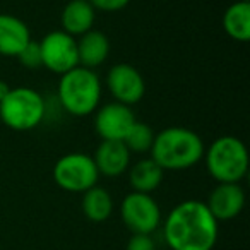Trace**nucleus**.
<instances>
[{
  "mask_svg": "<svg viewBox=\"0 0 250 250\" xmlns=\"http://www.w3.org/2000/svg\"><path fill=\"white\" fill-rule=\"evenodd\" d=\"M153 141L154 132L149 125L143 124V122H136L122 143L129 149V153H147V151H151Z\"/></svg>",
  "mask_w": 250,
  "mask_h": 250,
  "instance_id": "19",
  "label": "nucleus"
},
{
  "mask_svg": "<svg viewBox=\"0 0 250 250\" xmlns=\"http://www.w3.org/2000/svg\"><path fill=\"white\" fill-rule=\"evenodd\" d=\"M206 149L201 136L185 127H168L154 134L151 160L163 170H187L202 160Z\"/></svg>",
  "mask_w": 250,
  "mask_h": 250,
  "instance_id": "2",
  "label": "nucleus"
},
{
  "mask_svg": "<svg viewBox=\"0 0 250 250\" xmlns=\"http://www.w3.org/2000/svg\"><path fill=\"white\" fill-rule=\"evenodd\" d=\"M93 161L98 168V173L115 178L127 171L130 163V153L122 141H103L96 147Z\"/></svg>",
  "mask_w": 250,
  "mask_h": 250,
  "instance_id": "12",
  "label": "nucleus"
},
{
  "mask_svg": "<svg viewBox=\"0 0 250 250\" xmlns=\"http://www.w3.org/2000/svg\"><path fill=\"white\" fill-rule=\"evenodd\" d=\"M83 212L89 221L93 223H103L113 212V199L110 192L104 190L103 187H91L83 194V202H81Z\"/></svg>",
  "mask_w": 250,
  "mask_h": 250,
  "instance_id": "18",
  "label": "nucleus"
},
{
  "mask_svg": "<svg viewBox=\"0 0 250 250\" xmlns=\"http://www.w3.org/2000/svg\"><path fill=\"white\" fill-rule=\"evenodd\" d=\"M31 40L26 22L11 14H0V55L18 57Z\"/></svg>",
  "mask_w": 250,
  "mask_h": 250,
  "instance_id": "13",
  "label": "nucleus"
},
{
  "mask_svg": "<svg viewBox=\"0 0 250 250\" xmlns=\"http://www.w3.org/2000/svg\"><path fill=\"white\" fill-rule=\"evenodd\" d=\"M247 2H249V0H247Z\"/></svg>",
  "mask_w": 250,
  "mask_h": 250,
  "instance_id": "24",
  "label": "nucleus"
},
{
  "mask_svg": "<svg viewBox=\"0 0 250 250\" xmlns=\"http://www.w3.org/2000/svg\"><path fill=\"white\" fill-rule=\"evenodd\" d=\"M45 100L31 87H14L0 101V118L9 129L24 132L38 127L45 118Z\"/></svg>",
  "mask_w": 250,
  "mask_h": 250,
  "instance_id": "5",
  "label": "nucleus"
},
{
  "mask_svg": "<svg viewBox=\"0 0 250 250\" xmlns=\"http://www.w3.org/2000/svg\"><path fill=\"white\" fill-rule=\"evenodd\" d=\"M98 168L93 156L83 153H70L62 156L53 167V180L67 192L84 194L98 184Z\"/></svg>",
  "mask_w": 250,
  "mask_h": 250,
  "instance_id": "6",
  "label": "nucleus"
},
{
  "mask_svg": "<svg viewBox=\"0 0 250 250\" xmlns=\"http://www.w3.org/2000/svg\"><path fill=\"white\" fill-rule=\"evenodd\" d=\"M136 122V115L130 106L113 101L98 110L94 129L103 141H124Z\"/></svg>",
  "mask_w": 250,
  "mask_h": 250,
  "instance_id": "10",
  "label": "nucleus"
},
{
  "mask_svg": "<svg viewBox=\"0 0 250 250\" xmlns=\"http://www.w3.org/2000/svg\"><path fill=\"white\" fill-rule=\"evenodd\" d=\"M43 67L55 74H65L79 65L77 43L65 31H52L40 42Z\"/></svg>",
  "mask_w": 250,
  "mask_h": 250,
  "instance_id": "8",
  "label": "nucleus"
},
{
  "mask_svg": "<svg viewBox=\"0 0 250 250\" xmlns=\"http://www.w3.org/2000/svg\"><path fill=\"white\" fill-rule=\"evenodd\" d=\"M165 170L153 160H141L130 168L129 171V182L134 192H141V194H151L160 187L163 182Z\"/></svg>",
  "mask_w": 250,
  "mask_h": 250,
  "instance_id": "17",
  "label": "nucleus"
},
{
  "mask_svg": "<svg viewBox=\"0 0 250 250\" xmlns=\"http://www.w3.org/2000/svg\"><path fill=\"white\" fill-rule=\"evenodd\" d=\"M19 62L26 67V69L36 70L40 67H43V60H42V50H40V43L29 40L28 45L19 52L18 55Z\"/></svg>",
  "mask_w": 250,
  "mask_h": 250,
  "instance_id": "20",
  "label": "nucleus"
},
{
  "mask_svg": "<svg viewBox=\"0 0 250 250\" xmlns=\"http://www.w3.org/2000/svg\"><path fill=\"white\" fill-rule=\"evenodd\" d=\"M87 2L93 5L94 11L117 12V11H122L124 7H127L130 0H87Z\"/></svg>",
  "mask_w": 250,
  "mask_h": 250,
  "instance_id": "22",
  "label": "nucleus"
},
{
  "mask_svg": "<svg viewBox=\"0 0 250 250\" xmlns=\"http://www.w3.org/2000/svg\"><path fill=\"white\" fill-rule=\"evenodd\" d=\"M206 167L218 184H238L249 170L245 144L233 136H221L209 146Z\"/></svg>",
  "mask_w": 250,
  "mask_h": 250,
  "instance_id": "4",
  "label": "nucleus"
},
{
  "mask_svg": "<svg viewBox=\"0 0 250 250\" xmlns=\"http://www.w3.org/2000/svg\"><path fill=\"white\" fill-rule=\"evenodd\" d=\"M96 11L87 0H70L62 11V31L70 36H81L91 31Z\"/></svg>",
  "mask_w": 250,
  "mask_h": 250,
  "instance_id": "15",
  "label": "nucleus"
},
{
  "mask_svg": "<svg viewBox=\"0 0 250 250\" xmlns=\"http://www.w3.org/2000/svg\"><path fill=\"white\" fill-rule=\"evenodd\" d=\"M101 83L96 72L86 67H74L59 81V100L65 111L76 117L93 113L100 104Z\"/></svg>",
  "mask_w": 250,
  "mask_h": 250,
  "instance_id": "3",
  "label": "nucleus"
},
{
  "mask_svg": "<svg viewBox=\"0 0 250 250\" xmlns=\"http://www.w3.org/2000/svg\"><path fill=\"white\" fill-rule=\"evenodd\" d=\"M163 235L171 250H212L218 242V221L206 202L184 201L165 219Z\"/></svg>",
  "mask_w": 250,
  "mask_h": 250,
  "instance_id": "1",
  "label": "nucleus"
},
{
  "mask_svg": "<svg viewBox=\"0 0 250 250\" xmlns=\"http://www.w3.org/2000/svg\"><path fill=\"white\" fill-rule=\"evenodd\" d=\"M120 218L132 233L151 235L161 225V209L151 194L130 192L122 199Z\"/></svg>",
  "mask_w": 250,
  "mask_h": 250,
  "instance_id": "7",
  "label": "nucleus"
},
{
  "mask_svg": "<svg viewBox=\"0 0 250 250\" xmlns=\"http://www.w3.org/2000/svg\"><path fill=\"white\" fill-rule=\"evenodd\" d=\"M76 43L79 65L86 67V69H96L110 55V42H108L106 35L96 31V29H91V31L81 35L79 42Z\"/></svg>",
  "mask_w": 250,
  "mask_h": 250,
  "instance_id": "14",
  "label": "nucleus"
},
{
  "mask_svg": "<svg viewBox=\"0 0 250 250\" xmlns=\"http://www.w3.org/2000/svg\"><path fill=\"white\" fill-rule=\"evenodd\" d=\"M216 221H229L242 212L245 206V192L240 184H218L206 202Z\"/></svg>",
  "mask_w": 250,
  "mask_h": 250,
  "instance_id": "11",
  "label": "nucleus"
},
{
  "mask_svg": "<svg viewBox=\"0 0 250 250\" xmlns=\"http://www.w3.org/2000/svg\"><path fill=\"white\" fill-rule=\"evenodd\" d=\"M9 91H11V86H9L7 83H4V81H0V101L7 96Z\"/></svg>",
  "mask_w": 250,
  "mask_h": 250,
  "instance_id": "23",
  "label": "nucleus"
},
{
  "mask_svg": "<svg viewBox=\"0 0 250 250\" xmlns=\"http://www.w3.org/2000/svg\"><path fill=\"white\" fill-rule=\"evenodd\" d=\"M106 86L117 103L130 104L143 100L146 83L136 67L129 63H117L106 74Z\"/></svg>",
  "mask_w": 250,
  "mask_h": 250,
  "instance_id": "9",
  "label": "nucleus"
},
{
  "mask_svg": "<svg viewBox=\"0 0 250 250\" xmlns=\"http://www.w3.org/2000/svg\"><path fill=\"white\" fill-rule=\"evenodd\" d=\"M125 250H156V245H154V240L151 238V235L132 233Z\"/></svg>",
  "mask_w": 250,
  "mask_h": 250,
  "instance_id": "21",
  "label": "nucleus"
},
{
  "mask_svg": "<svg viewBox=\"0 0 250 250\" xmlns=\"http://www.w3.org/2000/svg\"><path fill=\"white\" fill-rule=\"evenodd\" d=\"M223 28L229 38L240 43L250 40V2L240 0L226 9L223 16Z\"/></svg>",
  "mask_w": 250,
  "mask_h": 250,
  "instance_id": "16",
  "label": "nucleus"
}]
</instances>
